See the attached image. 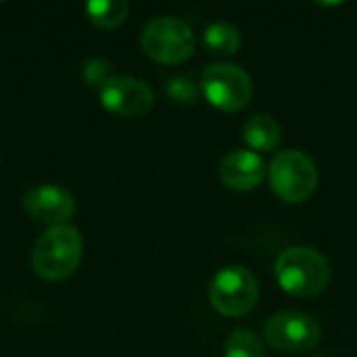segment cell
Segmentation results:
<instances>
[{
  "label": "cell",
  "instance_id": "obj_3",
  "mask_svg": "<svg viewBox=\"0 0 357 357\" xmlns=\"http://www.w3.org/2000/svg\"><path fill=\"white\" fill-rule=\"evenodd\" d=\"M140 44L146 56L155 63L178 65L192 56L197 40L186 21L172 15H161L144 25Z\"/></svg>",
  "mask_w": 357,
  "mask_h": 357
},
{
  "label": "cell",
  "instance_id": "obj_9",
  "mask_svg": "<svg viewBox=\"0 0 357 357\" xmlns=\"http://www.w3.org/2000/svg\"><path fill=\"white\" fill-rule=\"evenodd\" d=\"M23 207L27 215L33 220L52 226H63L67 224L69 218L75 213V197L54 184H40L33 186L25 192L23 197Z\"/></svg>",
  "mask_w": 357,
  "mask_h": 357
},
{
  "label": "cell",
  "instance_id": "obj_13",
  "mask_svg": "<svg viewBox=\"0 0 357 357\" xmlns=\"http://www.w3.org/2000/svg\"><path fill=\"white\" fill-rule=\"evenodd\" d=\"M88 19L102 29L119 27L128 15H130V2L128 0H92L86 4Z\"/></svg>",
  "mask_w": 357,
  "mask_h": 357
},
{
  "label": "cell",
  "instance_id": "obj_4",
  "mask_svg": "<svg viewBox=\"0 0 357 357\" xmlns=\"http://www.w3.org/2000/svg\"><path fill=\"white\" fill-rule=\"evenodd\" d=\"M268 178L274 195L284 203H303L318 188V167L301 151H280L270 167Z\"/></svg>",
  "mask_w": 357,
  "mask_h": 357
},
{
  "label": "cell",
  "instance_id": "obj_16",
  "mask_svg": "<svg viewBox=\"0 0 357 357\" xmlns=\"http://www.w3.org/2000/svg\"><path fill=\"white\" fill-rule=\"evenodd\" d=\"M84 77H86L88 84L100 88V86L111 77V75H109V63L102 61V59H92V61H88L86 67H84Z\"/></svg>",
  "mask_w": 357,
  "mask_h": 357
},
{
  "label": "cell",
  "instance_id": "obj_14",
  "mask_svg": "<svg viewBox=\"0 0 357 357\" xmlns=\"http://www.w3.org/2000/svg\"><path fill=\"white\" fill-rule=\"evenodd\" d=\"M224 357H266V349L253 331L241 328L228 337L224 345Z\"/></svg>",
  "mask_w": 357,
  "mask_h": 357
},
{
  "label": "cell",
  "instance_id": "obj_12",
  "mask_svg": "<svg viewBox=\"0 0 357 357\" xmlns=\"http://www.w3.org/2000/svg\"><path fill=\"white\" fill-rule=\"evenodd\" d=\"M241 31L228 21H215L203 31V44L213 56H232L241 48Z\"/></svg>",
  "mask_w": 357,
  "mask_h": 357
},
{
  "label": "cell",
  "instance_id": "obj_10",
  "mask_svg": "<svg viewBox=\"0 0 357 357\" xmlns=\"http://www.w3.org/2000/svg\"><path fill=\"white\" fill-rule=\"evenodd\" d=\"M266 178V163L253 151H232L220 163V182L236 192L253 190Z\"/></svg>",
  "mask_w": 357,
  "mask_h": 357
},
{
  "label": "cell",
  "instance_id": "obj_7",
  "mask_svg": "<svg viewBox=\"0 0 357 357\" xmlns=\"http://www.w3.org/2000/svg\"><path fill=\"white\" fill-rule=\"evenodd\" d=\"M264 337L280 354H305L320 343V324L301 312H280L266 322Z\"/></svg>",
  "mask_w": 357,
  "mask_h": 357
},
{
  "label": "cell",
  "instance_id": "obj_5",
  "mask_svg": "<svg viewBox=\"0 0 357 357\" xmlns=\"http://www.w3.org/2000/svg\"><path fill=\"white\" fill-rule=\"evenodd\" d=\"M209 301L213 310L226 318L249 314L259 301L257 276L245 266L222 268L209 287Z\"/></svg>",
  "mask_w": 357,
  "mask_h": 357
},
{
  "label": "cell",
  "instance_id": "obj_2",
  "mask_svg": "<svg viewBox=\"0 0 357 357\" xmlns=\"http://www.w3.org/2000/svg\"><path fill=\"white\" fill-rule=\"evenodd\" d=\"M274 274L284 293L293 297H316L331 280V264L312 247H291L278 255Z\"/></svg>",
  "mask_w": 357,
  "mask_h": 357
},
{
  "label": "cell",
  "instance_id": "obj_15",
  "mask_svg": "<svg viewBox=\"0 0 357 357\" xmlns=\"http://www.w3.org/2000/svg\"><path fill=\"white\" fill-rule=\"evenodd\" d=\"M169 98H174L176 102H184V105H192L199 100V94H201V86L188 77V75H176L167 82L165 86Z\"/></svg>",
  "mask_w": 357,
  "mask_h": 357
},
{
  "label": "cell",
  "instance_id": "obj_6",
  "mask_svg": "<svg viewBox=\"0 0 357 357\" xmlns=\"http://www.w3.org/2000/svg\"><path fill=\"white\" fill-rule=\"evenodd\" d=\"M203 96L224 113H236L253 98L251 75L234 63H213L201 73Z\"/></svg>",
  "mask_w": 357,
  "mask_h": 357
},
{
  "label": "cell",
  "instance_id": "obj_1",
  "mask_svg": "<svg viewBox=\"0 0 357 357\" xmlns=\"http://www.w3.org/2000/svg\"><path fill=\"white\" fill-rule=\"evenodd\" d=\"M82 257V234L69 224L52 226L36 241L31 249V268L42 280L59 282L77 270Z\"/></svg>",
  "mask_w": 357,
  "mask_h": 357
},
{
  "label": "cell",
  "instance_id": "obj_17",
  "mask_svg": "<svg viewBox=\"0 0 357 357\" xmlns=\"http://www.w3.org/2000/svg\"><path fill=\"white\" fill-rule=\"evenodd\" d=\"M0 161H2V155H0Z\"/></svg>",
  "mask_w": 357,
  "mask_h": 357
},
{
  "label": "cell",
  "instance_id": "obj_8",
  "mask_svg": "<svg viewBox=\"0 0 357 357\" xmlns=\"http://www.w3.org/2000/svg\"><path fill=\"white\" fill-rule=\"evenodd\" d=\"M100 105L119 117H140L149 113L155 105L153 88L130 75H111L100 88H98Z\"/></svg>",
  "mask_w": 357,
  "mask_h": 357
},
{
  "label": "cell",
  "instance_id": "obj_11",
  "mask_svg": "<svg viewBox=\"0 0 357 357\" xmlns=\"http://www.w3.org/2000/svg\"><path fill=\"white\" fill-rule=\"evenodd\" d=\"M243 138L253 151H274L280 144V126L272 115L257 113L245 121Z\"/></svg>",
  "mask_w": 357,
  "mask_h": 357
}]
</instances>
